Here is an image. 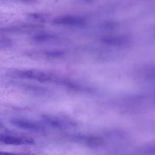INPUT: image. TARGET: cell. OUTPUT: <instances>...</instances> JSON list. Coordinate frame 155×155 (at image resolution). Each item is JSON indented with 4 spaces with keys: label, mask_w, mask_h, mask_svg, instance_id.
<instances>
[{
    "label": "cell",
    "mask_w": 155,
    "mask_h": 155,
    "mask_svg": "<svg viewBox=\"0 0 155 155\" xmlns=\"http://www.w3.org/2000/svg\"><path fill=\"white\" fill-rule=\"evenodd\" d=\"M10 75L22 79L37 81L41 82H51L54 80V77L49 73L36 69L15 70L10 73Z\"/></svg>",
    "instance_id": "1"
},
{
    "label": "cell",
    "mask_w": 155,
    "mask_h": 155,
    "mask_svg": "<svg viewBox=\"0 0 155 155\" xmlns=\"http://www.w3.org/2000/svg\"><path fill=\"white\" fill-rule=\"evenodd\" d=\"M10 123L18 128L28 131L42 133L45 131L42 125L25 118H13L10 120Z\"/></svg>",
    "instance_id": "2"
},
{
    "label": "cell",
    "mask_w": 155,
    "mask_h": 155,
    "mask_svg": "<svg viewBox=\"0 0 155 155\" xmlns=\"http://www.w3.org/2000/svg\"><path fill=\"white\" fill-rule=\"evenodd\" d=\"M34 143V140L31 137L8 134H0V143L17 146L31 145Z\"/></svg>",
    "instance_id": "3"
},
{
    "label": "cell",
    "mask_w": 155,
    "mask_h": 155,
    "mask_svg": "<svg viewBox=\"0 0 155 155\" xmlns=\"http://www.w3.org/2000/svg\"><path fill=\"white\" fill-rule=\"evenodd\" d=\"M41 117L45 124L54 128L64 129L68 126L67 123L64 120L52 115L43 114Z\"/></svg>",
    "instance_id": "4"
},
{
    "label": "cell",
    "mask_w": 155,
    "mask_h": 155,
    "mask_svg": "<svg viewBox=\"0 0 155 155\" xmlns=\"http://www.w3.org/2000/svg\"><path fill=\"white\" fill-rule=\"evenodd\" d=\"M54 38V36L45 33H41L34 35L32 37L33 40L38 43H42L48 42L51 40H53Z\"/></svg>",
    "instance_id": "5"
},
{
    "label": "cell",
    "mask_w": 155,
    "mask_h": 155,
    "mask_svg": "<svg viewBox=\"0 0 155 155\" xmlns=\"http://www.w3.org/2000/svg\"><path fill=\"white\" fill-rule=\"evenodd\" d=\"M48 18V15L43 13H32L27 15V18L37 22H45Z\"/></svg>",
    "instance_id": "6"
},
{
    "label": "cell",
    "mask_w": 155,
    "mask_h": 155,
    "mask_svg": "<svg viewBox=\"0 0 155 155\" xmlns=\"http://www.w3.org/2000/svg\"><path fill=\"white\" fill-rule=\"evenodd\" d=\"M128 41L127 38L122 37V38H108L107 39H104V42L107 43L108 44L111 45H123L127 43Z\"/></svg>",
    "instance_id": "7"
},
{
    "label": "cell",
    "mask_w": 155,
    "mask_h": 155,
    "mask_svg": "<svg viewBox=\"0 0 155 155\" xmlns=\"http://www.w3.org/2000/svg\"><path fill=\"white\" fill-rule=\"evenodd\" d=\"M145 78L150 79H155V68L151 67L147 68L144 73Z\"/></svg>",
    "instance_id": "8"
},
{
    "label": "cell",
    "mask_w": 155,
    "mask_h": 155,
    "mask_svg": "<svg viewBox=\"0 0 155 155\" xmlns=\"http://www.w3.org/2000/svg\"><path fill=\"white\" fill-rule=\"evenodd\" d=\"M63 54L62 51H48L45 53V55L48 58H56L61 56Z\"/></svg>",
    "instance_id": "9"
},
{
    "label": "cell",
    "mask_w": 155,
    "mask_h": 155,
    "mask_svg": "<svg viewBox=\"0 0 155 155\" xmlns=\"http://www.w3.org/2000/svg\"><path fill=\"white\" fill-rule=\"evenodd\" d=\"M13 1H16L18 2H24V3H28V4L35 3L37 1V0H13Z\"/></svg>",
    "instance_id": "10"
}]
</instances>
